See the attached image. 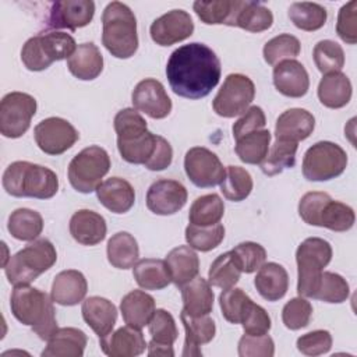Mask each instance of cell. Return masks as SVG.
I'll use <instances>...</instances> for the list:
<instances>
[{
    "label": "cell",
    "instance_id": "1",
    "mask_svg": "<svg viewBox=\"0 0 357 357\" xmlns=\"http://www.w3.org/2000/svg\"><path fill=\"white\" fill-rule=\"evenodd\" d=\"M220 60L205 43L192 42L176 49L166 64L172 91L185 99H201L219 84Z\"/></svg>",
    "mask_w": 357,
    "mask_h": 357
},
{
    "label": "cell",
    "instance_id": "2",
    "mask_svg": "<svg viewBox=\"0 0 357 357\" xmlns=\"http://www.w3.org/2000/svg\"><path fill=\"white\" fill-rule=\"evenodd\" d=\"M52 297L29 284L14 286L10 308L17 321L31 326L39 339L47 342L59 329Z\"/></svg>",
    "mask_w": 357,
    "mask_h": 357
},
{
    "label": "cell",
    "instance_id": "3",
    "mask_svg": "<svg viewBox=\"0 0 357 357\" xmlns=\"http://www.w3.org/2000/svg\"><path fill=\"white\" fill-rule=\"evenodd\" d=\"M117 149L120 156L132 165H144L152 158L158 135L146 128L145 119L134 107H126L114 116Z\"/></svg>",
    "mask_w": 357,
    "mask_h": 357
},
{
    "label": "cell",
    "instance_id": "4",
    "mask_svg": "<svg viewBox=\"0 0 357 357\" xmlns=\"http://www.w3.org/2000/svg\"><path fill=\"white\" fill-rule=\"evenodd\" d=\"M1 183L7 194L18 198L49 199L59 190V177L52 169L26 160L10 163Z\"/></svg>",
    "mask_w": 357,
    "mask_h": 357
},
{
    "label": "cell",
    "instance_id": "5",
    "mask_svg": "<svg viewBox=\"0 0 357 357\" xmlns=\"http://www.w3.org/2000/svg\"><path fill=\"white\" fill-rule=\"evenodd\" d=\"M102 43L117 59H130L138 50L137 18L121 1H112L102 14Z\"/></svg>",
    "mask_w": 357,
    "mask_h": 357
},
{
    "label": "cell",
    "instance_id": "6",
    "mask_svg": "<svg viewBox=\"0 0 357 357\" xmlns=\"http://www.w3.org/2000/svg\"><path fill=\"white\" fill-rule=\"evenodd\" d=\"M298 215L307 225L326 227L332 231H347L356 222L351 206L333 201L329 194L321 191H311L301 197Z\"/></svg>",
    "mask_w": 357,
    "mask_h": 357
},
{
    "label": "cell",
    "instance_id": "7",
    "mask_svg": "<svg viewBox=\"0 0 357 357\" xmlns=\"http://www.w3.org/2000/svg\"><path fill=\"white\" fill-rule=\"evenodd\" d=\"M57 261V251L47 238H36L8 258L4 273L10 284H29Z\"/></svg>",
    "mask_w": 357,
    "mask_h": 357
},
{
    "label": "cell",
    "instance_id": "8",
    "mask_svg": "<svg viewBox=\"0 0 357 357\" xmlns=\"http://www.w3.org/2000/svg\"><path fill=\"white\" fill-rule=\"evenodd\" d=\"M75 49V39L66 32H40L24 43L21 60L29 71H43L54 61L68 59Z\"/></svg>",
    "mask_w": 357,
    "mask_h": 357
},
{
    "label": "cell",
    "instance_id": "9",
    "mask_svg": "<svg viewBox=\"0 0 357 357\" xmlns=\"http://www.w3.org/2000/svg\"><path fill=\"white\" fill-rule=\"evenodd\" d=\"M331 259L332 247L321 237H308L297 247L296 262L298 296L312 297L324 268L328 266Z\"/></svg>",
    "mask_w": 357,
    "mask_h": 357
},
{
    "label": "cell",
    "instance_id": "10",
    "mask_svg": "<svg viewBox=\"0 0 357 357\" xmlns=\"http://www.w3.org/2000/svg\"><path fill=\"white\" fill-rule=\"evenodd\" d=\"M110 158L106 149L91 145L78 152L70 162L67 176L71 187L82 194L96 191L102 178L110 170Z\"/></svg>",
    "mask_w": 357,
    "mask_h": 357
},
{
    "label": "cell",
    "instance_id": "11",
    "mask_svg": "<svg viewBox=\"0 0 357 357\" xmlns=\"http://www.w3.org/2000/svg\"><path fill=\"white\" fill-rule=\"evenodd\" d=\"M347 166L346 151L331 141H319L310 146L303 159V176L308 181H328L339 177Z\"/></svg>",
    "mask_w": 357,
    "mask_h": 357
},
{
    "label": "cell",
    "instance_id": "12",
    "mask_svg": "<svg viewBox=\"0 0 357 357\" xmlns=\"http://www.w3.org/2000/svg\"><path fill=\"white\" fill-rule=\"evenodd\" d=\"M255 98V85L252 79L244 74H229L220 89L218 91L212 107L215 113L225 119L243 114Z\"/></svg>",
    "mask_w": 357,
    "mask_h": 357
},
{
    "label": "cell",
    "instance_id": "13",
    "mask_svg": "<svg viewBox=\"0 0 357 357\" xmlns=\"http://www.w3.org/2000/svg\"><path fill=\"white\" fill-rule=\"evenodd\" d=\"M38 109L36 99L25 92H10L0 102V132L6 138L22 137Z\"/></svg>",
    "mask_w": 357,
    "mask_h": 357
},
{
    "label": "cell",
    "instance_id": "14",
    "mask_svg": "<svg viewBox=\"0 0 357 357\" xmlns=\"http://www.w3.org/2000/svg\"><path fill=\"white\" fill-rule=\"evenodd\" d=\"M184 170L190 181L201 188L220 184L226 174L218 155L204 146H194L185 152Z\"/></svg>",
    "mask_w": 357,
    "mask_h": 357
},
{
    "label": "cell",
    "instance_id": "15",
    "mask_svg": "<svg viewBox=\"0 0 357 357\" xmlns=\"http://www.w3.org/2000/svg\"><path fill=\"white\" fill-rule=\"evenodd\" d=\"M33 138L39 149L47 155H61L79 138L75 127L61 117H47L33 128Z\"/></svg>",
    "mask_w": 357,
    "mask_h": 357
},
{
    "label": "cell",
    "instance_id": "16",
    "mask_svg": "<svg viewBox=\"0 0 357 357\" xmlns=\"http://www.w3.org/2000/svg\"><path fill=\"white\" fill-rule=\"evenodd\" d=\"M131 102L135 110L145 113L155 120L167 117L173 107L163 84L155 78L139 81L132 91Z\"/></svg>",
    "mask_w": 357,
    "mask_h": 357
},
{
    "label": "cell",
    "instance_id": "17",
    "mask_svg": "<svg viewBox=\"0 0 357 357\" xmlns=\"http://www.w3.org/2000/svg\"><path fill=\"white\" fill-rule=\"evenodd\" d=\"M95 14L92 0H60L54 1L49 10L47 26L53 29L77 31L86 26Z\"/></svg>",
    "mask_w": 357,
    "mask_h": 357
},
{
    "label": "cell",
    "instance_id": "18",
    "mask_svg": "<svg viewBox=\"0 0 357 357\" xmlns=\"http://www.w3.org/2000/svg\"><path fill=\"white\" fill-rule=\"evenodd\" d=\"M187 198V190L180 181L162 178L148 188L146 206L155 215L169 216L177 213L185 205Z\"/></svg>",
    "mask_w": 357,
    "mask_h": 357
},
{
    "label": "cell",
    "instance_id": "19",
    "mask_svg": "<svg viewBox=\"0 0 357 357\" xmlns=\"http://www.w3.org/2000/svg\"><path fill=\"white\" fill-rule=\"evenodd\" d=\"M192 32V18L187 11L181 8H174L160 15L152 22L149 28L152 40L159 46H172L178 43L190 38Z\"/></svg>",
    "mask_w": 357,
    "mask_h": 357
},
{
    "label": "cell",
    "instance_id": "20",
    "mask_svg": "<svg viewBox=\"0 0 357 357\" xmlns=\"http://www.w3.org/2000/svg\"><path fill=\"white\" fill-rule=\"evenodd\" d=\"M99 344L102 351L109 357H135L142 354L148 347L141 329L128 325L99 337Z\"/></svg>",
    "mask_w": 357,
    "mask_h": 357
},
{
    "label": "cell",
    "instance_id": "21",
    "mask_svg": "<svg viewBox=\"0 0 357 357\" xmlns=\"http://www.w3.org/2000/svg\"><path fill=\"white\" fill-rule=\"evenodd\" d=\"M273 85L287 98H301L308 92L310 77L300 61L283 60L273 67Z\"/></svg>",
    "mask_w": 357,
    "mask_h": 357
},
{
    "label": "cell",
    "instance_id": "22",
    "mask_svg": "<svg viewBox=\"0 0 357 357\" xmlns=\"http://www.w3.org/2000/svg\"><path fill=\"white\" fill-rule=\"evenodd\" d=\"M273 14L269 8L257 1L233 0L230 17L226 22L229 26H238L248 32H262L272 26Z\"/></svg>",
    "mask_w": 357,
    "mask_h": 357
},
{
    "label": "cell",
    "instance_id": "23",
    "mask_svg": "<svg viewBox=\"0 0 357 357\" xmlns=\"http://www.w3.org/2000/svg\"><path fill=\"white\" fill-rule=\"evenodd\" d=\"M315 128V117L305 109L293 107L283 112L275 124L276 139L298 142L307 139Z\"/></svg>",
    "mask_w": 357,
    "mask_h": 357
},
{
    "label": "cell",
    "instance_id": "24",
    "mask_svg": "<svg viewBox=\"0 0 357 357\" xmlns=\"http://www.w3.org/2000/svg\"><path fill=\"white\" fill-rule=\"evenodd\" d=\"M88 291L85 276L75 269L59 272L52 283L50 297L56 304L71 307L84 301Z\"/></svg>",
    "mask_w": 357,
    "mask_h": 357
},
{
    "label": "cell",
    "instance_id": "25",
    "mask_svg": "<svg viewBox=\"0 0 357 357\" xmlns=\"http://www.w3.org/2000/svg\"><path fill=\"white\" fill-rule=\"evenodd\" d=\"M107 231L105 218L91 209H79L70 219V234L82 245H96L105 240Z\"/></svg>",
    "mask_w": 357,
    "mask_h": 357
},
{
    "label": "cell",
    "instance_id": "26",
    "mask_svg": "<svg viewBox=\"0 0 357 357\" xmlns=\"http://www.w3.org/2000/svg\"><path fill=\"white\" fill-rule=\"evenodd\" d=\"M96 197L106 209L117 215L128 212L135 202L132 185L121 177H110L102 181L96 188Z\"/></svg>",
    "mask_w": 357,
    "mask_h": 357
},
{
    "label": "cell",
    "instance_id": "27",
    "mask_svg": "<svg viewBox=\"0 0 357 357\" xmlns=\"http://www.w3.org/2000/svg\"><path fill=\"white\" fill-rule=\"evenodd\" d=\"M180 319L185 331L183 356L184 357L202 356L199 346L209 343L215 337V333H216L215 321L209 315H201V317L188 315L184 310L180 312Z\"/></svg>",
    "mask_w": 357,
    "mask_h": 357
},
{
    "label": "cell",
    "instance_id": "28",
    "mask_svg": "<svg viewBox=\"0 0 357 357\" xmlns=\"http://www.w3.org/2000/svg\"><path fill=\"white\" fill-rule=\"evenodd\" d=\"M82 318L86 325L99 336L103 337L110 333L117 321L116 305L100 296H92L82 301Z\"/></svg>",
    "mask_w": 357,
    "mask_h": 357
},
{
    "label": "cell",
    "instance_id": "29",
    "mask_svg": "<svg viewBox=\"0 0 357 357\" xmlns=\"http://www.w3.org/2000/svg\"><path fill=\"white\" fill-rule=\"evenodd\" d=\"M67 67L75 78L92 81L103 70V56L95 43L85 42L78 45L75 52L67 59Z\"/></svg>",
    "mask_w": 357,
    "mask_h": 357
},
{
    "label": "cell",
    "instance_id": "30",
    "mask_svg": "<svg viewBox=\"0 0 357 357\" xmlns=\"http://www.w3.org/2000/svg\"><path fill=\"white\" fill-rule=\"evenodd\" d=\"M88 343L86 335L78 328H59L47 340L43 357H82Z\"/></svg>",
    "mask_w": 357,
    "mask_h": 357
},
{
    "label": "cell",
    "instance_id": "31",
    "mask_svg": "<svg viewBox=\"0 0 357 357\" xmlns=\"http://www.w3.org/2000/svg\"><path fill=\"white\" fill-rule=\"evenodd\" d=\"M254 286L266 301H278L289 289L287 271L276 262H265L257 272Z\"/></svg>",
    "mask_w": 357,
    "mask_h": 357
},
{
    "label": "cell",
    "instance_id": "32",
    "mask_svg": "<svg viewBox=\"0 0 357 357\" xmlns=\"http://www.w3.org/2000/svg\"><path fill=\"white\" fill-rule=\"evenodd\" d=\"M155 310V298L144 290H132L120 301L123 321L135 329H142L148 325Z\"/></svg>",
    "mask_w": 357,
    "mask_h": 357
},
{
    "label": "cell",
    "instance_id": "33",
    "mask_svg": "<svg viewBox=\"0 0 357 357\" xmlns=\"http://www.w3.org/2000/svg\"><path fill=\"white\" fill-rule=\"evenodd\" d=\"M318 99L319 102L329 109L344 107L353 93L351 82L346 74L342 71L325 74L318 84Z\"/></svg>",
    "mask_w": 357,
    "mask_h": 357
},
{
    "label": "cell",
    "instance_id": "34",
    "mask_svg": "<svg viewBox=\"0 0 357 357\" xmlns=\"http://www.w3.org/2000/svg\"><path fill=\"white\" fill-rule=\"evenodd\" d=\"M166 265L170 272L172 282L177 287H183L199 273V258L190 245H178L166 255Z\"/></svg>",
    "mask_w": 357,
    "mask_h": 357
},
{
    "label": "cell",
    "instance_id": "35",
    "mask_svg": "<svg viewBox=\"0 0 357 357\" xmlns=\"http://www.w3.org/2000/svg\"><path fill=\"white\" fill-rule=\"evenodd\" d=\"M181 289L183 310L192 317L209 315L213 308L215 294L206 279L195 276L191 282L185 283Z\"/></svg>",
    "mask_w": 357,
    "mask_h": 357
},
{
    "label": "cell",
    "instance_id": "36",
    "mask_svg": "<svg viewBox=\"0 0 357 357\" xmlns=\"http://www.w3.org/2000/svg\"><path fill=\"white\" fill-rule=\"evenodd\" d=\"M137 284L144 290H162L172 282L166 261L156 258H142L132 266Z\"/></svg>",
    "mask_w": 357,
    "mask_h": 357
},
{
    "label": "cell",
    "instance_id": "37",
    "mask_svg": "<svg viewBox=\"0 0 357 357\" xmlns=\"http://www.w3.org/2000/svg\"><path fill=\"white\" fill-rule=\"evenodd\" d=\"M106 254L112 266L117 269H128L138 261L139 247L132 234L128 231H117L109 238Z\"/></svg>",
    "mask_w": 357,
    "mask_h": 357
},
{
    "label": "cell",
    "instance_id": "38",
    "mask_svg": "<svg viewBox=\"0 0 357 357\" xmlns=\"http://www.w3.org/2000/svg\"><path fill=\"white\" fill-rule=\"evenodd\" d=\"M7 229L20 241H33L43 230V218L33 209L18 208L8 216Z\"/></svg>",
    "mask_w": 357,
    "mask_h": 357
},
{
    "label": "cell",
    "instance_id": "39",
    "mask_svg": "<svg viewBox=\"0 0 357 357\" xmlns=\"http://www.w3.org/2000/svg\"><path fill=\"white\" fill-rule=\"evenodd\" d=\"M271 132L266 128L252 131L236 141V153L238 159L247 165H259L271 145Z\"/></svg>",
    "mask_w": 357,
    "mask_h": 357
},
{
    "label": "cell",
    "instance_id": "40",
    "mask_svg": "<svg viewBox=\"0 0 357 357\" xmlns=\"http://www.w3.org/2000/svg\"><path fill=\"white\" fill-rule=\"evenodd\" d=\"M298 142L276 139L269 148L265 159L259 163L264 174L272 177L280 174L284 169L293 167L296 165V152Z\"/></svg>",
    "mask_w": 357,
    "mask_h": 357
},
{
    "label": "cell",
    "instance_id": "41",
    "mask_svg": "<svg viewBox=\"0 0 357 357\" xmlns=\"http://www.w3.org/2000/svg\"><path fill=\"white\" fill-rule=\"evenodd\" d=\"M287 14L296 28L307 32L321 29L328 18V13L324 6L310 1L291 3Z\"/></svg>",
    "mask_w": 357,
    "mask_h": 357
},
{
    "label": "cell",
    "instance_id": "42",
    "mask_svg": "<svg viewBox=\"0 0 357 357\" xmlns=\"http://www.w3.org/2000/svg\"><path fill=\"white\" fill-rule=\"evenodd\" d=\"M225 215V204L218 194L198 197L190 206L188 220L195 226H212L220 222Z\"/></svg>",
    "mask_w": 357,
    "mask_h": 357
},
{
    "label": "cell",
    "instance_id": "43",
    "mask_svg": "<svg viewBox=\"0 0 357 357\" xmlns=\"http://www.w3.org/2000/svg\"><path fill=\"white\" fill-rule=\"evenodd\" d=\"M241 275V269L231 254V251L223 252L215 258L208 271V282L209 284L219 289H230L238 282Z\"/></svg>",
    "mask_w": 357,
    "mask_h": 357
},
{
    "label": "cell",
    "instance_id": "44",
    "mask_svg": "<svg viewBox=\"0 0 357 357\" xmlns=\"http://www.w3.org/2000/svg\"><path fill=\"white\" fill-rule=\"evenodd\" d=\"M254 183L251 174L240 166H227L225 178L220 183V191L229 201H244L252 191Z\"/></svg>",
    "mask_w": 357,
    "mask_h": 357
},
{
    "label": "cell",
    "instance_id": "45",
    "mask_svg": "<svg viewBox=\"0 0 357 357\" xmlns=\"http://www.w3.org/2000/svg\"><path fill=\"white\" fill-rule=\"evenodd\" d=\"M350 296V286L347 280L335 272H322L315 293L311 298L321 300L324 303L340 304Z\"/></svg>",
    "mask_w": 357,
    "mask_h": 357
},
{
    "label": "cell",
    "instance_id": "46",
    "mask_svg": "<svg viewBox=\"0 0 357 357\" xmlns=\"http://www.w3.org/2000/svg\"><path fill=\"white\" fill-rule=\"evenodd\" d=\"M300 52H301L300 40L290 33H280L269 39L262 49L264 60L269 66H276L283 60L294 59L300 54Z\"/></svg>",
    "mask_w": 357,
    "mask_h": 357
},
{
    "label": "cell",
    "instance_id": "47",
    "mask_svg": "<svg viewBox=\"0 0 357 357\" xmlns=\"http://www.w3.org/2000/svg\"><path fill=\"white\" fill-rule=\"evenodd\" d=\"M225 238V227L222 223L212 226H195L188 225L185 227L187 244L201 252H208L216 248Z\"/></svg>",
    "mask_w": 357,
    "mask_h": 357
},
{
    "label": "cell",
    "instance_id": "48",
    "mask_svg": "<svg viewBox=\"0 0 357 357\" xmlns=\"http://www.w3.org/2000/svg\"><path fill=\"white\" fill-rule=\"evenodd\" d=\"M312 57L317 68L322 74L340 71L344 66L343 47L331 39L319 40L312 50Z\"/></svg>",
    "mask_w": 357,
    "mask_h": 357
},
{
    "label": "cell",
    "instance_id": "49",
    "mask_svg": "<svg viewBox=\"0 0 357 357\" xmlns=\"http://www.w3.org/2000/svg\"><path fill=\"white\" fill-rule=\"evenodd\" d=\"M252 300L238 287H230L220 293L219 305L223 318L230 324H241Z\"/></svg>",
    "mask_w": 357,
    "mask_h": 357
},
{
    "label": "cell",
    "instance_id": "50",
    "mask_svg": "<svg viewBox=\"0 0 357 357\" xmlns=\"http://www.w3.org/2000/svg\"><path fill=\"white\" fill-rule=\"evenodd\" d=\"M148 329L152 340L156 343L173 346V343L178 337V331H177L173 315L163 308L155 310L148 324Z\"/></svg>",
    "mask_w": 357,
    "mask_h": 357
},
{
    "label": "cell",
    "instance_id": "51",
    "mask_svg": "<svg viewBox=\"0 0 357 357\" xmlns=\"http://www.w3.org/2000/svg\"><path fill=\"white\" fill-rule=\"evenodd\" d=\"M231 254L234 255L241 272L252 273L258 271L266 261V250L254 241H243L237 244Z\"/></svg>",
    "mask_w": 357,
    "mask_h": 357
},
{
    "label": "cell",
    "instance_id": "52",
    "mask_svg": "<svg viewBox=\"0 0 357 357\" xmlns=\"http://www.w3.org/2000/svg\"><path fill=\"white\" fill-rule=\"evenodd\" d=\"M312 317V305L304 297H294L289 300L282 310V321L290 331L305 328Z\"/></svg>",
    "mask_w": 357,
    "mask_h": 357
},
{
    "label": "cell",
    "instance_id": "53",
    "mask_svg": "<svg viewBox=\"0 0 357 357\" xmlns=\"http://www.w3.org/2000/svg\"><path fill=\"white\" fill-rule=\"evenodd\" d=\"M233 7V0H211L195 1L192 8L198 18L206 25H219L227 22Z\"/></svg>",
    "mask_w": 357,
    "mask_h": 357
},
{
    "label": "cell",
    "instance_id": "54",
    "mask_svg": "<svg viewBox=\"0 0 357 357\" xmlns=\"http://www.w3.org/2000/svg\"><path fill=\"white\" fill-rule=\"evenodd\" d=\"M273 354L275 343L268 333L259 336L244 333L238 340L240 357H272Z\"/></svg>",
    "mask_w": 357,
    "mask_h": 357
},
{
    "label": "cell",
    "instance_id": "55",
    "mask_svg": "<svg viewBox=\"0 0 357 357\" xmlns=\"http://www.w3.org/2000/svg\"><path fill=\"white\" fill-rule=\"evenodd\" d=\"M357 1L350 0L349 3L343 4L337 14L336 22V33L339 38L349 43L356 45L357 42Z\"/></svg>",
    "mask_w": 357,
    "mask_h": 357
},
{
    "label": "cell",
    "instance_id": "56",
    "mask_svg": "<svg viewBox=\"0 0 357 357\" xmlns=\"http://www.w3.org/2000/svg\"><path fill=\"white\" fill-rule=\"evenodd\" d=\"M297 350L305 356H321L331 350L332 335L328 331L317 329L301 335L296 342Z\"/></svg>",
    "mask_w": 357,
    "mask_h": 357
},
{
    "label": "cell",
    "instance_id": "57",
    "mask_svg": "<svg viewBox=\"0 0 357 357\" xmlns=\"http://www.w3.org/2000/svg\"><path fill=\"white\" fill-rule=\"evenodd\" d=\"M241 325H243L244 333L259 336L269 332L272 326V321L266 310L252 301L241 321Z\"/></svg>",
    "mask_w": 357,
    "mask_h": 357
},
{
    "label": "cell",
    "instance_id": "58",
    "mask_svg": "<svg viewBox=\"0 0 357 357\" xmlns=\"http://www.w3.org/2000/svg\"><path fill=\"white\" fill-rule=\"evenodd\" d=\"M266 124V117L264 110L259 106H250L243 116L233 124V137L237 141L238 138L257 131V130H262L265 128Z\"/></svg>",
    "mask_w": 357,
    "mask_h": 357
},
{
    "label": "cell",
    "instance_id": "59",
    "mask_svg": "<svg viewBox=\"0 0 357 357\" xmlns=\"http://www.w3.org/2000/svg\"><path fill=\"white\" fill-rule=\"evenodd\" d=\"M173 160V149L172 145L165 139L163 137L158 135V144L156 149L152 155V158L145 163V167L152 172H160L165 170L172 165Z\"/></svg>",
    "mask_w": 357,
    "mask_h": 357
},
{
    "label": "cell",
    "instance_id": "60",
    "mask_svg": "<svg viewBox=\"0 0 357 357\" xmlns=\"http://www.w3.org/2000/svg\"><path fill=\"white\" fill-rule=\"evenodd\" d=\"M148 356H163V357H172L174 356V350L172 344H162L151 340L148 343Z\"/></svg>",
    "mask_w": 357,
    "mask_h": 357
}]
</instances>
